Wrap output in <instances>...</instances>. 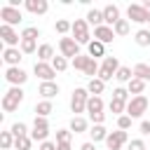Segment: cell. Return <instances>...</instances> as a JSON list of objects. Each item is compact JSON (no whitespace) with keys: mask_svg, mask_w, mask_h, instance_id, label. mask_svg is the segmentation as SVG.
<instances>
[{"mask_svg":"<svg viewBox=\"0 0 150 150\" xmlns=\"http://www.w3.org/2000/svg\"><path fill=\"white\" fill-rule=\"evenodd\" d=\"M89 91L87 87H77L70 96V110L75 112V117H80V112H87V101H89Z\"/></svg>","mask_w":150,"mask_h":150,"instance_id":"obj_1","label":"cell"},{"mask_svg":"<svg viewBox=\"0 0 150 150\" xmlns=\"http://www.w3.org/2000/svg\"><path fill=\"white\" fill-rule=\"evenodd\" d=\"M21 101H23V89L21 87H9L7 94L2 96V110L5 112H14Z\"/></svg>","mask_w":150,"mask_h":150,"instance_id":"obj_2","label":"cell"},{"mask_svg":"<svg viewBox=\"0 0 150 150\" xmlns=\"http://www.w3.org/2000/svg\"><path fill=\"white\" fill-rule=\"evenodd\" d=\"M70 33H73V40H75L77 45H89V42H91V33H89L87 19H75Z\"/></svg>","mask_w":150,"mask_h":150,"instance_id":"obj_3","label":"cell"},{"mask_svg":"<svg viewBox=\"0 0 150 150\" xmlns=\"http://www.w3.org/2000/svg\"><path fill=\"white\" fill-rule=\"evenodd\" d=\"M117 70H120V61H117V56H105L103 63H101V70H98V80L108 82V80H112V77L117 75Z\"/></svg>","mask_w":150,"mask_h":150,"instance_id":"obj_4","label":"cell"},{"mask_svg":"<svg viewBox=\"0 0 150 150\" xmlns=\"http://www.w3.org/2000/svg\"><path fill=\"white\" fill-rule=\"evenodd\" d=\"M145 110H148V98L141 94V96H131V98H129V103H127V112H124V115H129L131 120H136V117H141Z\"/></svg>","mask_w":150,"mask_h":150,"instance_id":"obj_5","label":"cell"},{"mask_svg":"<svg viewBox=\"0 0 150 150\" xmlns=\"http://www.w3.org/2000/svg\"><path fill=\"white\" fill-rule=\"evenodd\" d=\"M47 136H49V122H47V117H38V115H35V120H33V131H30V138H33V141H40V143H45V141H47Z\"/></svg>","mask_w":150,"mask_h":150,"instance_id":"obj_6","label":"cell"},{"mask_svg":"<svg viewBox=\"0 0 150 150\" xmlns=\"http://www.w3.org/2000/svg\"><path fill=\"white\" fill-rule=\"evenodd\" d=\"M5 80L12 84V87H21L26 80H28V73L21 68V66H9L5 70Z\"/></svg>","mask_w":150,"mask_h":150,"instance_id":"obj_7","label":"cell"},{"mask_svg":"<svg viewBox=\"0 0 150 150\" xmlns=\"http://www.w3.org/2000/svg\"><path fill=\"white\" fill-rule=\"evenodd\" d=\"M0 19H2V23H7V26H12V28H14L16 23H21V21H23V14H21V9L5 5V7L0 9Z\"/></svg>","mask_w":150,"mask_h":150,"instance_id":"obj_8","label":"cell"},{"mask_svg":"<svg viewBox=\"0 0 150 150\" xmlns=\"http://www.w3.org/2000/svg\"><path fill=\"white\" fill-rule=\"evenodd\" d=\"M59 52H61V56H66V59H75V56H80V45L73 40V38H61L59 40Z\"/></svg>","mask_w":150,"mask_h":150,"instance_id":"obj_9","label":"cell"},{"mask_svg":"<svg viewBox=\"0 0 150 150\" xmlns=\"http://www.w3.org/2000/svg\"><path fill=\"white\" fill-rule=\"evenodd\" d=\"M0 38H2V42H5L7 47H19V45H21L19 33H16L12 26H7V23H0Z\"/></svg>","mask_w":150,"mask_h":150,"instance_id":"obj_10","label":"cell"},{"mask_svg":"<svg viewBox=\"0 0 150 150\" xmlns=\"http://www.w3.org/2000/svg\"><path fill=\"white\" fill-rule=\"evenodd\" d=\"M33 73H35L42 82H54V75H56V70L52 68V63H45V61H35Z\"/></svg>","mask_w":150,"mask_h":150,"instance_id":"obj_11","label":"cell"},{"mask_svg":"<svg viewBox=\"0 0 150 150\" xmlns=\"http://www.w3.org/2000/svg\"><path fill=\"white\" fill-rule=\"evenodd\" d=\"M127 141H129L127 131L117 129V131H110V134H108V138H105V145H108V150H122V145H124Z\"/></svg>","mask_w":150,"mask_h":150,"instance_id":"obj_12","label":"cell"},{"mask_svg":"<svg viewBox=\"0 0 150 150\" xmlns=\"http://www.w3.org/2000/svg\"><path fill=\"white\" fill-rule=\"evenodd\" d=\"M148 9L143 7V5H129L127 7V16H129V21H134V23H148Z\"/></svg>","mask_w":150,"mask_h":150,"instance_id":"obj_13","label":"cell"},{"mask_svg":"<svg viewBox=\"0 0 150 150\" xmlns=\"http://www.w3.org/2000/svg\"><path fill=\"white\" fill-rule=\"evenodd\" d=\"M21 54H23V52H21L19 47H5V52H2V61L7 63V68H9V66H19L21 59H23Z\"/></svg>","mask_w":150,"mask_h":150,"instance_id":"obj_14","label":"cell"},{"mask_svg":"<svg viewBox=\"0 0 150 150\" xmlns=\"http://www.w3.org/2000/svg\"><path fill=\"white\" fill-rule=\"evenodd\" d=\"M120 19H122V16H120V7H117V5H105V7H103V21H105V26L112 28Z\"/></svg>","mask_w":150,"mask_h":150,"instance_id":"obj_15","label":"cell"},{"mask_svg":"<svg viewBox=\"0 0 150 150\" xmlns=\"http://www.w3.org/2000/svg\"><path fill=\"white\" fill-rule=\"evenodd\" d=\"M112 38H115V30L110 28V26H98V28H94V40H98V42H103V45H108V42H112Z\"/></svg>","mask_w":150,"mask_h":150,"instance_id":"obj_16","label":"cell"},{"mask_svg":"<svg viewBox=\"0 0 150 150\" xmlns=\"http://www.w3.org/2000/svg\"><path fill=\"white\" fill-rule=\"evenodd\" d=\"M23 7H26L30 14H45V12L49 9V2H47V0H26Z\"/></svg>","mask_w":150,"mask_h":150,"instance_id":"obj_17","label":"cell"},{"mask_svg":"<svg viewBox=\"0 0 150 150\" xmlns=\"http://www.w3.org/2000/svg\"><path fill=\"white\" fill-rule=\"evenodd\" d=\"M38 94H40L45 101H49V98H54V96L59 94V84H56V82H42V84L38 87Z\"/></svg>","mask_w":150,"mask_h":150,"instance_id":"obj_18","label":"cell"},{"mask_svg":"<svg viewBox=\"0 0 150 150\" xmlns=\"http://www.w3.org/2000/svg\"><path fill=\"white\" fill-rule=\"evenodd\" d=\"M87 56H91V59L103 56V59H105V45L98 42V40H91V42L87 45Z\"/></svg>","mask_w":150,"mask_h":150,"instance_id":"obj_19","label":"cell"},{"mask_svg":"<svg viewBox=\"0 0 150 150\" xmlns=\"http://www.w3.org/2000/svg\"><path fill=\"white\" fill-rule=\"evenodd\" d=\"M87 23H89V26H94V28L103 26V23H105V21H103V9H96V7H94V9H89V12H87Z\"/></svg>","mask_w":150,"mask_h":150,"instance_id":"obj_20","label":"cell"},{"mask_svg":"<svg viewBox=\"0 0 150 150\" xmlns=\"http://www.w3.org/2000/svg\"><path fill=\"white\" fill-rule=\"evenodd\" d=\"M108 134H110V131H105V127H103V124H94V127L89 129V136H91V143H98V141H105V138H108Z\"/></svg>","mask_w":150,"mask_h":150,"instance_id":"obj_21","label":"cell"},{"mask_svg":"<svg viewBox=\"0 0 150 150\" xmlns=\"http://www.w3.org/2000/svg\"><path fill=\"white\" fill-rule=\"evenodd\" d=\"M54 56H56V54H54V47H52V45L45 42V45L38 47V61H45V63H47V61H52Z\"/></svg>","mask_w":150,"mask_h":150,"instance_id":"obj_22","label":"cell"},{"mask_svg":"<svg viewBox=\"0 0 150 150\" xmlns=\"http://www.w3.org/2000/svg\"><path fill=\"white\" fill-rule=\"evenodd\" d=\"M103 89H105V82H103V80H98V77H94V80H89V82H87V91H89L91 96H101V94H103Z\"/></svg>","mask_w":150,"mask_h":150,"instance_id":"obj_23","label":"cell"},{"mask_svg":"<svg viewBox=\"0 0 150 150\" xmlns=\"http://www.w3.org/2000/svg\"><path fill=\"white\" fill-rule=\"evenodd\" d=\"M87 112H89V115L103 112V98H101V96H89V101H87Z\"/></svg>","mask_w":150,"mask_h":150,"instance_id":"obj_24","label":"cell"},{"mask_svg":"<svg viewBox=\"0 0 150 150\" xmlns=\"http://www.w3.org/2000/svg\"><path fill=\"white\" fill-rule=\"evenodd\" d=\"M68 129H70L73 134H84V131L89 129V124H87V120H84V117H73Z\"/></svg>","mask_w":150,"mask_h":150,"instance_id":"obj_25","label":"cell"},{"mask_svg":"<svg viewBox=\"0 0 150 150\" xmlns=\"http://www.w3.org/2000/svg\"><path fill=\"white\" fill-rule=\"evenodd\" d=\"M134 77H138L143 82H150V66L148 63H136L134 66Z\"/></svg>","mask_w":150,"mask_h":150,"instance_id":"obj_26","label":"cell"},{"mask_svg":"<svg viewBox=\"0 0 150 150\" xmlns=\"http://www.w3.org/2000/svg\"><path fill=\"white\" fill-rule=\"evenodd\" d=\"M134 40H136L138 47H150V30L148 28H138L136 35H134Z\"/></svg>","mask_w":150,"mask_h":150,"instance_id":"obj_27","label":"cell"},{"mask_svg":"<svg viewBox=\"0 0 150 150\" xmlns=\"http://www.w3.org/2000/svg\"><path fill=\"white\" fill-rule=\"evenodd\" d=\"M115 80H117V82H127V84H129V82L134 80V70H131L129 66H120V70H117V75H115Z\"/></svg>","mask_w":150,"mask_h":150,"instance_id":"obj_28","label":"cell"},{"mask_svg":"<svg viewBox=\"0 0 150 150\" xmlns=\"http://www.w3.org/2000/svg\"><path fill=\"white\" fill-rule=\"evenodd\" d=\"M127 89H129V94L141 96V94H143V89H145V82H143V80H138V77H134V80L127 84Z\"/></svg>","mask_w":150,"mask_h":150,"instance_id":"obj_29","label":"cell"},{"mask_svg":"<svg viewBox=\"0 0 150 150\" xmlns=\"http://www.w3.org/2000/svg\"><path fill=\"white\" fill-rule=\"evenodd\" d=\"M108 110H110L112 115H124V112H127V103H124V101H117V98H112V101L108 103Z\"/></svg>","mask_w":150,"mask_h":150,"instance_id":"obj_30","label":"cell"},{"mask_svg":"<svg viewBox=\"0 0 150 150\" xmlns=\"http://www.w3.org/2000/svg\"><path fill=\"white\" fill-rule=\"evenodd\" d=\"M52 110H54V108H52V101H40V103H35V115H38V117H47Z\"/></svg>","mask_w":150,"mask_h":150,"instance_id":"obj_31","label":"cell"},{"mask_svg":"<svg viewBox=\"0 0 150 150\" xmlns=\"http://www.w3.org/2000/svg\"><path fill=\"white\" fill-rule=\"evenodd\" d=\"M14 134L12 131H0V145H2V150H9V148H14Z\"/></svg>","mask_w":150,"mask_h":150,"instance_id":"obj_32","label":"cell"},{"mask_svg":"<svg viewBox=\"0 0 150 150\" xmlns=\"http://www.w3.org/2000/svg\"><path fill=\"white\" fill-rule=\"evenodd\" d=\"M40 38V28L38 26H26L21 30V40H38Z\"/></svg>","mask_w":150,"mask_h":150,"instance_id":"obj_33","label":"cell"},{"mask_svg":"<svg viewBox=\"0 0 150 150\" xmlns=\"http://www.w3.org/2000/svg\"><path fill=\"white\" fill-rule=\"evenodd\" d=\"M52 68H54L56 73H63V70L68 68V59H66V56H61V54H59V56H54V59H52Z\"/></svg>","mask_w":150,"mask_h":150,"instance_id":"obj_34","label":"cell"},{"mask_svg":"<svg viewBox=\"0 0 150 150\" xmlns=\"http://www.w3.org/2000/svg\"><path fill=\"white\" fill-rule=\"evenodd\" d=\"M54 30H56L59 35H66L68 30H73V23H70V21H66V19H59V21L54 23Z\"/></svg>","mask_w":150,"mask_h":150,"instance_id":"obj_35","label":"cell"},{"mask_svg":"<svg viewBox=\"0 0 150 150\" xmlns=\"http://www.w3.org/2000/svg\"><path fill=\"white\" fill-rule=\"evenodd\" d=\"M129 28H131V26H129V19H120V21L112 26L115 35H127V33H129Z\"/></svg>","mask_w":150,"mask_h":150,"instance_id":"obj_36","label":"cell"},{"mask_svg":"<svg viewBox=\"0 0 150 150\" xmlns=\"http://www.w3.org/2000/svg\"><path fill=\"white\" fill-rule=\"evenodd\" d=\"M89 59H91V56H84V54H80V56H75L70 63H73V68H75V70H82V73H84V68H87Z\"/></svg>","mask_w":150,"mask_h":150,"instance_id":"obj_37","label":"cell"},{"mask_svg":"<svg viewBox=\"0 0 150 150\" xmlns=\"http://www.w3.org/2000/svg\"><path fill=\"white\" fill-rule=\"evenodd\" d=\"M98 63H96V59H89V63H87V68H84V75H89V80H94V77H98Z\"/></svg>","mask_w":150,"mask_h":150,"instance_id":"obj_38","label":"cell"},{"mask_svg":"<svg viewBox=\"0 0 150 150\" xmlns=\"http://www.w3.org/2000/svg\"><path fill=\"white\" fill-rule=\"evenodd\" d=\"M9 131L14 134V138H21V136H28V127H26L23 122H14Z\"/></svg>","mask_w":150,"mask_h":150,"instance_id":"obj_39","label":"cell"},{"mask_svg":"<svg viewBox=\"0 0 150 150\" xmlns=\"http://www.w3.org/2000/svg\"><path fill=\"white\" fill-rule=\"evenodd\" d=\"M30 145H33L30 134H28V136H21V138H16V141H14V148H16V150H30Z\"/></svg>","mask_w":150,"mask_h":150,"instance_id":"obj_40","label":"cell"},{"mask_svg":"<svg viewBox=\"0 0 150 150\" xmlns=\"http://www.w3.org/2000/svg\"><path fill=\"white\" fill-rule=\"evenodd\" d=\"M19 49H21L23 54H35V52H38V45H35V40H21Z\"/></svg>","mask_w":150,"mask_h":150,"instance_id":"obj_41","label":"cell"},{"mask_svg":"<svg viewBox=\"0 0 150 150\" xmlns=\"http://www.w3.org/2000/svg\"><path fill=\"white\" fill-rule=\"evenodd\" d=\"M112 98H117V101H124V103H129V89H124V87H117V89L112 91Z\"/></svg>","mask_w":150,"mask_h":150,"instance_id":"obj_42","label":"cell"},{"mask_svg":"<svg viewBox=\"0 0 150 150\" xmlns=\"http://www.w3.org/2000/svg\"><path fill=\"white\" fill-rule=\"evenodd\" d=\"M70 136H73L70 129H59L56 131V143H70Z\"/></svg>","mask_w":150,"mask_h":150,"instance_id":"obj_43","label":"cell"},{"mask_svg":"<svg viewBox=\"0 0 150 150\" xmlns=\"http://www.w3.org/2000/svg\"><path fill=\"white\" fill-rule=\"evenodd\" d=\"M129 127H131V117H129V115H120V117H117V129L127 131Z\"/></svg>","mask_w":150,"mask_h":150,"instance_id":"obj_44","label":"cell"},{"mask_svg":"<svg viewBox=\"0 0 150 150\" xmlns=\"http://www.w3.org/2000/svg\"><path fill=\"white\" fill-rule=\"evenodd\" d=\"M127 150H148V148H145V143H143V138H134V141H129V145H127Z\"/></svg>","mask_w":150,"mask_h":150,"instance_id":"obj_45","label":"cell"},{"mask_svg":"<svg viewBox=\"0 0 150 150\" xmlns=\"http://www.w3.org/2000/svg\"><path fill=\"white\" fill-rule=\"evenodd\" d=\"M89 120H91L94 124H103V122H105V112H96V115H89Z\"/></svg>","mask_w":150,"mask_h":150,"instance_id":"obj_46","label":"cell"},{"mask_svg":"<svg viewBox=\"0 0 150 150\" xmlns=\"http://www.w3.org/2000/svg\"><path fill=\"white\" fill-rule=\"evenodd\" d=\"M138 129H141V134H143V136H150V122H148V120H143Z\"/></svg>","mask_w":150,"mask_h":150,"instance_id":"obj_47","label":"cell"},{"mask_svg":"<svg viewBox=\"0 0 150 150\" xmlns=\"http://www.w3.org/2000/svg\"><path fill=\"white\" fill-rule=\"evenodd\" d=\"M40 150H56V143H52V141H45V143H40Z\"/></svg>","mask_w":150,"mask_h":150,"instance_id":"obj_48","label":"cell"},{"mask_svg":"<svg viewBox=\"0 0 150 150\" xmlns=\"http://www.w3.org/2000/svg\"><path fill=\"white\" fill-rule=\"evenodd\" d=\"M80 150H96V143L87 141V143H82V145H80Z\"/></svg>","mask_w":150,"mask_h":150,"instance_id":"obj_49","label":"cell"},{"mask_svg":"<svg viewBox=\"0 0 150 150\" xmlns=\"http://www.w3.org/2000/svg\"><path fill=\"white\" fill-rule=\"evenodd\" d=\"M56 150H73L70 143H56Z\"/></svg>","mask_w":150,"mask_h":150,"instance_id":"obj_50","label":"cell"},{"mask_svg":"<svg viewBox=\"0 0 150 150\" xmlns=\"http://www.w3.org/2000/svg\"><path fill=\"white\" fill-rule=\"evenodd\" d=\"M143 7H145V9L150 12V0H145V2H143Z\"/></svg>","mask_w":150,"mask_h":150,"instance_id":"obj_51","label":"cell"},{"mask_svg":"<svg viewBox=\"0 0 150 150\" xmlns=\"http://www.w3.org/2000/svg\"><path fill=\"white\" fill-rule=\"evenodd\" d=\"M148 23H150V14H148Z\"/></svg>","mask_w":150,"mask_h":150,"instance_id":"obj_52","label":"cell"}]
</instances>
